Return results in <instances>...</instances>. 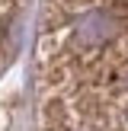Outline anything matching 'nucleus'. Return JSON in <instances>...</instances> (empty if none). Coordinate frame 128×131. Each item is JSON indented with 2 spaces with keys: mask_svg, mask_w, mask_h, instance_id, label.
<instances>
[{
  "mask_svg": "<svg viewBox=\"0 0 128 131\" xmlns=\"http://www.w3.org/2000/svg\"><path fill=\"white\" fill-rule=\"evenodd\" d=\"M35 118L42 131H128V0H38Z\"/></svg>",
  "mask_w": 128,
  "mask_h": 131,
  "instance_id": "1",
  "label": "nucleus"
},
{
  "mask_svg": "<svg viewBox=\"0 0 128 131\" xmlns=\"http://www.w3.org/2000/svg\"><path fill=\"white\" fill-rule=\"evenodd\" d=\"M26 10H29V0H0V70L16 54L26 26Z\"/></svg>",
  "mask_w": 128,
  "mask_h": 131,
  "instance_id": "2",
  "label": "nucleus"
}]
</instances>
